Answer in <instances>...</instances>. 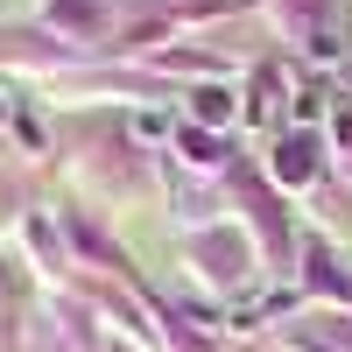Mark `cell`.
<instances>
[{
	"label": "cell",
	"instance_id": "obj_1",
	"mask_svg": "<svg viewBox=\"0 0 352 352\" xmlns=\"http://www.w3.org/2000/svg\"><path fill=\"white\" fill-rule=\"evenodd\" d=\"M310 141H282V148H275V176H282V184H310Z\"/></svg>",
	"mask_w": 352,
	"mask_h": 352
},
{
	"label": "cell",
	"instance_id": "obj_2",
	"mask_svg": "<svg viewBox=\"0 0 352 352\" xmlns=\"http://www.w3.org/2000/svg\"><path fill=\"white\" fill-rule=\"evenodd\" d=\"M190 113H197L204 127H226L232 120V92H226V85H204V92L190 99Z\"/></svg>",
	"mask_w": 352,
	"mask_h": 352
},
{
	"label": "cell",
	"instance_id": "obj_3",
	"mask_svg": "<svg viewBox=\"0 0 352 352\" xmlns=\"http://www.w3.org/2000/svg\"><path fill=\"white\" fill-rule=\"evenodd\" d=\"M310 56H317V64H345V43L331 36V28H317V36H310Z\"/></svg>",
	"mask_w": 352,
	"mask_h": 352
},
{
	"label": "cell",
	"instance_id": "obj_4",
	"mask_svg": "<svg viewBox=\"0 0 352 352\" xmlns=\"http://www.w3.org/2000/svg\"><path fill=\"white\" fill-rule=\"evenodd\" d=\"M134 141H169V113H134Z\"/></svg>",
	"mask_w": 352,
	"mask_h": 352
},
{
	"label": "cell",
	"instance_id": "obj_5",
	"mask_svg": "<svg viewBox=\"0 0 352 352\" xmlns=\"http://www.w3.org/2000/svg\"><path fill=\"white\" fill-rule=\"evenodd\" d=\"M184 148H190V162H219V141L212 134H184Z\"/></svg>",
	"mask_w": 352,
	"mask_h": 352
},
{
	"label": "cell",
	"instance_id": "obj_6",
	"mask_svg": "<svg viewBox=\"0 0 352 352\" xmlns=\"http://www.w3.org/2000/svg\"><path fill=\"white\" fill-rule=\"evenodd\" d=\"M0 127H8V99H0Z\"/></svg>",
	"mask_w": 352,
	"mask_h": 352
}]
</instances>
